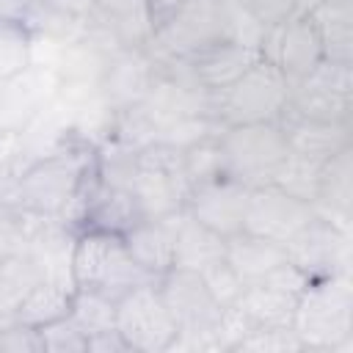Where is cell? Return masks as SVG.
<instances>
[{
	"label": "cell",
	"mask_w": 353,
	"mask_h": 353,
	"mask_svg": "<svg viewBox=\"0 0 353 353\" xmlns=\"http://www.w3.org/2000/svg\"><path fill=\"white\" fill-rule=\"evenodd\" d=\"M91 168L94 149L85 143H69L66 149L22 168L0 193V207L33 218H61Z\"/></svg>",
	"instance_id": "cell-1"
},
{
	"label": "cell",
	"mask_w": 353,
	"mask_h": 353,
	"mask_svg": "<svg viewBox=\"0 0 353 353\" xmlns=\"http://www.w3.org/2000/svg\"><path fill=\"white\" fill-rule=\"evenodd\" d=\"M292 331L303 350L347 353L353 350V276L334 273L312 279L298 295Z\"/></svg>",
	"instance_id": "cell-2"
},
{
	"label": "cell",
	"mask_w": 353,
	"mask_h": 353,
	"mask_svg": "<svg viewBox=\"0 0 353 353\" xmlns=\"http://www.w3.org/2000/svg\"><path fill=\"white\" fill-rule=\"evenodd\" d=\"M154 284L176 323V336H174L168 353L171 350H185V353L215 350V353H221L218 350L221 303L212 298L201 273L185 270V268H168L163 276H157Z\"/></svg>",
	"instance_id": "cell-3"
},
{
	"label": "cell",
	"mask_w": 353,
	"mask_h": 353,
	"mask_svg": "<svg viewBox=\"0 0 353 353\" xmlns=\"http://www.w3.org/2000/svg\"><path fill=\"white\" fill-rule=\"evenodd\" d=\"M72 281L77 290H94L116 301L135 284L154 281V276L132 259L124 234L83 229L72 245Z\"/></svg>",
	"instance_id": "cell-4"
},
{
	"label": "cell",
	"mask_w": 353,
	"mask_h": 353,
	"mask_svg": "<svg viewBox=\"0 0 353 353\" xmlns=\"http://www.w3.org/2000/svg\"><path fill=\"white\" fill-rule=\"evenodd\" d=\"M226 39V0H185L152 22L149 55L160 61L193 58Z\"/></svg>",
	"instance_id": "cell-5"
},
{
	"label": "cell",
	"mask_w": 353,
	"mask_h": 353,
	"mask_svg": "<svg viewBox=\"0 0 353 353\" xmlns=\"http://www.w3.org/2000/svg\"><path fill=\"white\" fill-rule=\"evenodd\" d=\"M290 102V80L281 69L259 58L234 83L215 94L212 110L221 127L232 124H279Z\"/></svg>",
	"instance_id": "cell-6"
},
{
	"label": "cell",
	"mask_w": 353,
	"mask_h": 353,
	"mask_svg": "<svg viewBox=\"0 0 353 353\" xmlns=\"http://www.w3.org/2000/svg\"><path fill=\"white\" fill-rule=\"evenodd\" d=\"M221 174L245 185L259 188L276 182L290 149L279 124H232L218 132Z\"/></svg>",
	"instance_id": "cell-7"
},
{
	"label": "cell",
	"mask_w": 353,
	"mask_h": 353,
	"mask_svg": "<svg viewBox=\"0 0 353 353\" xmlns=\"http://www.w3.org/2000/svg\"><path fill=\"white\" fill-rule=\"evenodd\" d=\"M130 190L143 218H168L182 212L190 193L182 174V152L163 141H152L138 149Z\"/></svg>",
	"instance_id": "cell-8"
},
{
	"label": "cell",
	"mask_w": 353,
	"mask_h": 353,
	"mask_svg": "<svg viewBox=\"0 0 353 353\" xmlns=\"http://www.w3.org/2000/svg\"><path fill=\"white\" fill-rule=\"evenodd\" d=\"M154 281L135 284L116 298L113 325L127 342L130 353H168L176 336V323Z\"/></svg>",
	"instance_id": "cell-9"
},
{
	"label": "cell",
	"mask_w": 353,
	"mask_h": 353,
	"mask_svg": "<svg viewBox=\"0 0 353 353\" xmlns=\"http://www.w3.org/2000/svg\"><path fill=\"white\" fill-rule=\"evenodd\" d=\"M287 110L317 121H353V63L320 61L309 74L290 83Z\"/></svg>",
	"instance_id": "cell-10"
},
{
	"label": "cell",
	"mask_w": 353,
	"mask_h": 353,
	"mask_svg": "<svg viewBox=\"0 0 353 353\" xmlns=\"http://www.w3.org/2000/svg\"><path fill=\"white\" fill-rule=\"evenodd\" d=\"M314 218V210L309 201L287 193L276 182L251 188L243 232L259 234L265 240H273L279 245H287L309 221Z\"/></svg>",
	"instance_id": "cell-11"
},
{
	"label": "cell",
	"mask_w": 353,
	"mask_h": 353,
	"mask_svg": "<svg viewBox=\"0 0 353 353\" xmlns=\"http://www.w3.org/2000/svg\"><path fill=\"white\" fill-rule=\"evenodd\" d=\"M284 248L287 259L298 270H303L309 281L334 273H350V232L317 215Z\"/></svg>",
	"instance_id": "cell-12"
},
{
	"label": "cell",
	"mask_w": 353,
	"mask_h": 353,
	"mask_svg": "<svg viewBox=\"0 0 353 353\" xmlns=\"http://www.w3.org/2000/svg\"><path fill=\"white\" fill-rule=\"evenodd\" d=\"M259 55L276 63L290 83L309 74L320 61H325L320 36L306 11H295L281 25H268Z\"/></svg>",
	"instance_id": "cell-13"
},
{
	"label": "cell",
	"mask_w": 353,
	"mask_h": 353,
	"mask_svg": "<svg viewBox=\"0 0 353 353\" xmlns=\"http://www.w3.org/2000/svg\"><path fill=\"white\" fill-rule=\"evenodd\" d=\"M55 88V72L33 63L0 80V132H22L52 102Z\"/></svg>",
	"instance_id": "cell-14"
},
{
	"label": "cell",
	"mask_w": 353,
	"mask_h": 353,
	"mask_svg": "<svg viewBox=\"0 0 353 353\" xmlns=\"http://www.w3.org/2000/svg\"><path fill=\"white\" fill-rule=\"evenodd\" d=\"M248 193H251V188H245L229 176H215L210 182L190 188L185 212L193 221L204 223L207 229L218 232L221 237H232V234L243 232Z\"/></svg>",
	"instance_id": "cell-15"
},
{
	"label": "cell",
	"mask_w": 353,
	"mask_h": 353,
	"mask_svg": "<svg viewBox=\"0 0 353 353\" xmlns=\"http://www.w3.org/2000/svg\"><path fill=\"white\" fill-rule=\"evenodd\" d=\"M110 55L113 52H108L105 47L94 44L85 36L69 41L63 47L58 63L52 66V72L58 77L55 97L69 108H77V105L99 97V80L108 69Z\"/></svg>",
	"instance_id": "cell-16"
},
{
	"label": "cell",
	"mask_w": 353,
	"mask_h": 353,
	"mask_svg": "<svg viewBox=\"0 0 353 353\" xmlns=\"http://www.w3.org/2000/svg\"><path fill=\"white\" fill-rule=\"evenodd\" d=\"M157 80V61L149 55L146 47H124L116 50L108 61V69L99 80L102 99L116 110H130L141 105L149 88Z\"/></svg>",
	"instance_id": "cell-17"
},
{
	"label": "cell",
	"mask_w": 353,
	"mask_h": 353,
	"mask_svg": "<svg viewBox=\"0 0 353 353\" xmlns=\"http://www.w3.org/2000/svg\"><path fill=\"white\" fill-rule=\"evenodd\" d=\"M279 127L287 138V149L292 154L314 160V163H325L336 152L353 146V121H347V124L317 121V119H306V116L284 110Z\"/></svg>",
	"instance_id": "cell-18"
},
{
	"label": "cell",
	"mask_w": 353,
	"mask_h": 353,
	"mask_svg": "<svg viewBox=\"0 0 353 353\" xmlns=\"http://www.w3.org/2000/svg\"><path fill=\"white\" fill-rule=\"evenodd\" d=\"M69 143H80V141H74V132H72V108L63 105L58 97H52V102L19 132L14 176L22 168H28L30 163H36L52 152H61Z\"/></svg>",
	"instance_id": "cell-19"
},
{
	"label": "cell",
	"mask_w": 353,
	"mask_h": 353,
	"mask_svg": "<svg viewBox=\"0 0 353 353\" xmlns=\"http://www.w3.org/2000/svg\"><path fill=\"white\" fill-rule=\"evenodd\" d=\"M312 210L317 218L347 229L353 223V146L336 152L320 168L317 193L312 199Z\"/></svg>",
	"instance_id": "cell-20"
},
{
	"label": "cell",
	"mask_w": 353,
	"mask_h": 353,
	"mask_svg": "<svg viewBox=\"0 0 353 353\" xmlns=\"http://www.w3.org/2000/svg\"><path fill=\"white\" fill-rule=\"evenodd\" d=\"M259 58H262L259 50L223 39V41L210 44L207 50H201L199 55H193L188 61H190V69H193L199 85L210 94H218L229 83H234L245 69H251Z\"/></svg>",
	"instance_id": "cell-21"
},
{
	"label": "cell",
	"mask_w": 353,
	"mask_h": 353,
	"mask_svg": "<svg viewBox=\"0 0 353 353\" xmlns=\"http://www.w3.org/2000/svg\"><path fill=\"white\" fill-rule=\"evenodd\" d=\"M182 212L168 215V218H141L132 229L124 232V243L132 259L154 279L163 276L174 265V234H176V223Z\"/></svg>",
	"instance_id": "cell-22"
},
{
	"label": "cell",
	"mask_w": 353,
	"mask_h": 353,
	"mask_svg": "<svg viewBox=\"0 0 353 353\" xmlns=\"http://www.w3.org/2000/svg\"><path fill=\"white\" fill-rule=\"evenodd\" d=\"M223 259L232 265V270L248 287V284H256V281L268 279L281 262H287V248L273 243V240H265L259 234L237 232V234L226 237Z\"/></svg>",
	"instance_id": "cell-23"
},
{
	"label": "cell",
	"mask_w": 353,
	"mask_h": 353,
	"mask_svg": "<svg viewBox=\"0 0 353 353\" xmlns=\"http://www.w3.org/2000/svg\"><path fill=\"white\" fill-rule=\"evenodd\" d=\"M306 14L320 36L325 61L353 63V0H320Z\"/></svg>",
	"instance_id": "cell-24"
},
{
	"label": "cell",
	"mask_w": 353,
	"mask_h": 353,
	"mask_svg": "<svg viewBox=\"0 0 353 353\" xmlns=\"http://www.w3.org/2000/svg\"><path fill=\"white\" fill-rule=\"evenodd\" d=\"M226 254V237L207 229L204 223L193 221L188 212L179 215L176 234H174V265L185 270H207L210 265L221 262Z\"/></svg>",
	"instance_id": "cell-25"
},
{
	"label": "cell",
	"mask_w": 353,
	"mask_h": 353,
	"mask_svg": "<svg viewBox=\"0 0 353 353\" xmlns=\"http://www.w3.org/2000/svg\"><path fill=\"white\" fill-rule=\"evenodd\" d=\"M237 303L245 309V314L251 317V323L256 328L259 325L276 328V325H292L298 295H292V292H287L270 281H256V284H248L243 290Z\"/></svg>",
	"instance_id": "cell-26"
},
{
	"label": "cell",
	"mask_w": 353,
	"mask_h": 353,
	"mask_svg": "<svg viewBox=\"0 0 353 353\" xmlns=\"http://www.w3.org/2000/svg\"><path fill=\"white\" fill-rule=\"evenodd\" d=\"M72 295H74V284L72 281H61V279H50L44 276L33 290L30 295L19 303L17 309V320L25 323V325H33V328H41L52 320H61L69 314L72 309Z\"/></svg>",
	"instance_id": "cell-27"
},
{
	"label": "cell",
	"mask_w": 353,
	"mask_h": 353,
	"mask_svg": "<svg viewBox=\"0 0 353 353\" xmlns=\"http://www.w3.org/2000/svg\"><path fill=\"white\" fill-rule=\"evenodd\" d=\"M44 279L41 262L28 251H17L0 262V312L17 314L19 303L30 295V290Z\"/></svg>",
	"instance_id": "cell-28"
},
{
	"label": "cell",
	"mask_w": 353,
	"mask_h": 353,
	"mask_svg": "<svg viewBox=\"0 0 353 353\" xmlns=\"http://www.w3.org/2000/svg\"><path fill=\"white\" fill-rule=\"evenodd\" d=\"M69 317L85 331V336L99 334V331H108V328H116L113 325V320H116V301L108 298V295H102V292L77 290L74 287Z\"/></svg>",
	"instance_id": "cell-29"
},
{
	"label": "cell",
	"mask_w": 353,
	"mask_h": 353,
	"mask_svg": "<svg viewBox=\"0 0 353 353\" xmlns=\"http://www.w3.org/2000/svg\"><path fill=\"white\" fill-rule=\"evenodd\" d=\"M30 66V30L19 17L0 19V80Z\"/></svg>",
	"instance_id": "cell-30"
},
{
	"label": "cell",
	"mask_w": 353,
	"mask_h": 353,
	"mask_svg": "<svg viewBox=\"0 0 353 353\" xmlns=\"http://www.w3.org/2000/svg\"><path fill=\"white\" fill-rule=\"evenodd\" d=\"M221 132V130H218ZM218 132L190 143L188 149H182V174L188 179V185H201L210 182L221 174V149H218Z\"/></svg>",
	"instance_id": "cell-31"
},
{
	"label": "cell",
	"mask_w": 353,
	"mask_h": 353,
	"mask_svg": "<svg viewBox=\"0 0 353 353\" xmlns=\"http://www.w3.org/2000/svg\"><path fill=\"white\" fill-rule=\"evenodd\" d=\"M320 168H323V163H314V160H306V157H298L290 152L276 176V185L312 204V199L317 193V182H320Z\"/></svg>",
	"instance_id": "cell-32"
},
{
	"label": "cell",
	"mask_w": 353,
	"mask_h": 353,
	"mask_svg": "<svg viewBox=\"0 0 353 353\" xmlns=\"http://www.w3.org/2000/svg\"><path fill=\"white\" fill-rule=\"evenodd\" d=\"M39 336L44 353H88V336L69 314L41 325Z\"/></svg>",
	"instance_id": "cell-33"
},
{
	"label": "cell",
	"mask_w": 353,
	"mask_h": 353,
	"mask_svg": "<svg viewBox=\"0 0 353 353\" xmlns=\"http://www.w3.org/2000/svg\"><path fill=\"white\" fill-rule=\"evenodd\" d=\"M295 353V350H303L301 347V339L295 336L292 325H276V328H254L234 353Z\"/></svg>",
	"instance_id": "cell-34"
},
{
	"label": "cell",
	"mask_w": 353,
	"mask_h": 353,
	"mask_svg": "<svg viewBox=\"0 0 353 353\" xmlns=\"http://www.w3.org/2000/svg\"><path fill=\"white\" fill-rule=\"evenodd\" d=\"M265 30H268V25H262L256 17H251L234 0H226V39L229 41H237V44L259 50L262 39H265Z\"/></svg>",
	"instance_id": "cell-35"
},
{
	"label": "cell",
	"mask_w": 353,
	"mask_h": 353,
	"mask_svg": "<svg viewBox=\"0 0 353 353\" xmlns=\"http://www.w3.org/2000/svg\"><path fill=\"white\" fill-rule=\"evenodd\" d=\"M201 279L210 287L212 298L221 303V309L229 306V303H234L243 295V290H245V284L240 281V276L232 270V265L226 259H221V262L210 265L207 270H201Z\"/></svg>",
	"instance_id": "cell-36"
},
{
	"label": "cell",
	"mask_w": 353,
	"mask_h": 353,
	"mask_svg": "<svg viewBox=\"0 0 353 353\" xmlns=\"http://www.w3.org/2000/svg\"><path fill=\"white\" fill-rule=\"evenodd\" d=\"M30 223H33V215H22V212L3 207V212H0V262L28 245Z\"/></svg>",
	"instance_id": "cell-37"
},
{
	"label": "cell",
	"mask_w": 353,
	"mask_h": 353,
	"mask_svg": "<svg viewBox=\"0 0 353 353\" xmlns=\"http://www.w3.org/2000/svg\"><path fill=\"white\" fill-rule=\"evenodd\" d=\"M0 353H44L39 328L25 325L14 317L0 334Z\"/></svg>",
	"instance_id": "cell-38"
},
{
	"label": "cell",
	"mask_w": 353,
	"mask_h": 353,
	"mask_svg": "<svg viewBox=\"0 0 353 353\" xmlns=\"http://www.w3.org/2000/svg\"><path fill=\"white\" fill-rule=\"evenodd\" d=\"M262 25H281L298 11V0H234Z\"/></svg>",
	"instance_id": "cell-39"
},
{
	"label": "cell",
	"mask_w": 353,
	"mask_h": 353,
	"mask_svg": "<svg viewBox=\"0 0 353 353\" xmlns=\"http://www.w3.org/2000/svg\"><path fill=\"white\" fill-rule=\"evenodd\" d=\"M88 353H130V347L116 328H108L88 336Z\"/></svg>",
	"instance_id": "cell-40"
},
{
	"label": "cell",
	"mask_w": 353,
	"mask_h": 353,
	"mask_svg": "<svg viewBox=\"0 0 353 353\" xmlns=\"http://www.w3.org/2000/svg\"><path fill=\"white\" fill-rule=\"evenodd\" d=\"M44 3L69 14V17H74V19H88L94 6H97V0H44Z\"/></svg>",
	"instance_id": "cell-41"
},
{
	"label": "cell",
	"mask_w": 353,
	"mask_h": 353,
	"mask_svg": "<svg viewBox=\"0 0 353 353\" xmlns=\"http://www.w3.org/2000/svg\"><path fill=\"white\" fill-rule=\"evenodd\" d=\"M179 3H185V0H146V6H149V11H152V22H154L160 14H165V11H171V8H176Z\"/></svg>",
	"instance_id": "cell-42"
},
{
	"label": "cell",
	"mask_w": 353,
	"mask_h": 353,
	"mask_svg": "<svg viewBox=\"0 0 353 353\" xmlns=\"http://www.w3.org/2000/svg\"><path fill=\"white\" fill-rule=\"evenodd\" d=\"M320 0H298V11H309L312 6H317Z\"/></svg>",
	"instance_id": "cell-43"
},
{
	"label": "cell",
	"mask_w": 353,
	"mask_h": 353,
	"mask_svg": "<svg viewBox=\"0 0 353 353\" xmlns=\"http://www.w3.org/2000/svg\"><path fill=\"white\" fill-rule=\"evenodd\" d=\"M11 320H14V314H3V312H0V334H3V328H6Z\"/></svg>",
	"instance_id": "cell-44"
},
{
	"label": "cell",
	"mask_w": 353,
	"mask_h": 353,
	"mask_svg": "<svg viewBox=\"0 0 353 353\" xmlns=\"http://www.w3.org/2000/svg\"><path fill=\"white\" fill-rule=\"evenodd\" d=\"M0 212H3V207H0Z\"/></svg>",
	"instance_id": "cell-45"
}]
</instances>
